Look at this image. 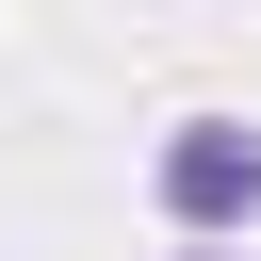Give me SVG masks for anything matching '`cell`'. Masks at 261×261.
<instances>
[{
  "mask_svg": "<svg viewBox=\"0 0 261 261\" xmlns=\"http://www.w3.org/2000/svg\"><path fill=\"white\" fill-rule=\"evenodd\" d=\"M147 196H163V228H179V245L261 228V114H179V130L147 147Z\"/></svg>",
  "mask_w": 261,
  "mask_h": 261,
  "instance_id": "cell-1",
  "label": "cell"
},
{
  "mask_svg": "<svg viewBox=\"0 0 261 261\" xmlns=\"http://www.w3.org/2000/svg\"><path fill=\"white\" fill-rule=\"evenodd\" d=\"M179 261H228V245H179Z\"/></svg>",
  "mask_w": 261,
  "mask_h": 261,
  "instance_id": "cell-2",
  "label": "cell"
}]
</instances>
